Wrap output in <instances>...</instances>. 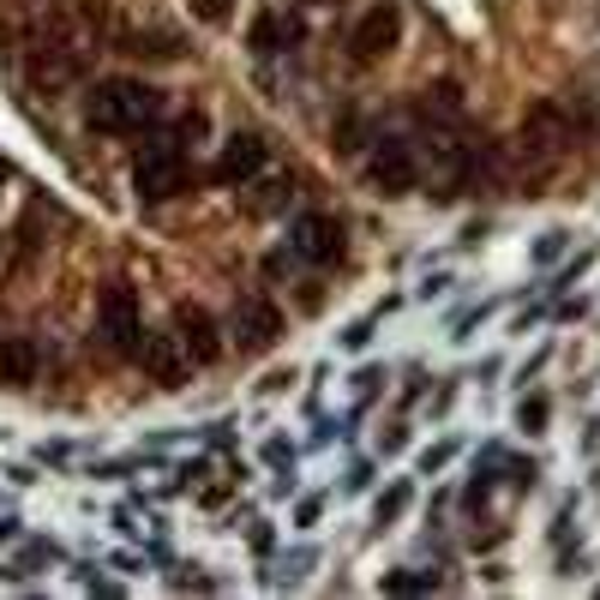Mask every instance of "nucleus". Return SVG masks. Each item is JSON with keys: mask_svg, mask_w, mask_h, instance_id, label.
<instances>
[{"mask_svg": "<svg viewBox=\"0 0 600 600\" xmlns=\"http://www.w3.org/2000/svg\"><path fill=\"white\" fill-rule=\"evenodd\" d=\"M163 114V91L144 79H102L91 96H84V121L91 133H109V139H133Z\"/></svg>", "mask_w": 600, "mask_h": 600, "instance_id": "obj_1", "label": "nucleus"}, {"mask_svg": "<svg viewBox=\"0 0 600 600\" xmlns=\"http://www.w3.org/2000/svg\"><path fill=\"white\" fill-rule=\"evenodd\" d=\"M186 181H193V169H186V151L174 144V133H156V144H144L139 163H133L139 199L163 204V199H174V193H186Z\"/></svg>", "mask_w": 600, "mask_h": 600, "instance_id": "obj_2", "label": "nucleus"}, {"mask_svg": "<svg viewBox=\"0 0 600 600\" xmlns=\"http://www.w3.org/2000/svg\"><path fill=\"white\" fill-rule=\"evenodd\" d=\"M397 42H403V12H397V0H378V7L360 12L355 31H348V54H355L360 67H373V61H385Z\"/></svg>", "mask_w": 600, "mask_h": 600, "instance_id": "obj_3", "label": "nucleus"}, {"mask_svg": "<svg viewBox=\"0 0 600 600\" xmlns=\"http://www.w3.org/2000/svg\"><path fill=\"white\" fill-rule=\"evenodd\" d=\"M570 121H565V109H552V102H535L529 114H522V151L535 156V163H552V156H565L570 151Z\"/></svg>", "mask_w": 600, "mask_h": 600, "instance_id": "obj_4", "label": "nucleus"}, {"mask_svg": "<svg viewBox=\"0 0 600 600\" xmlns=\"http://www.w3.org/2000/svg\"><path fill=\"white\" fill-rule=\"evenodd\" d=\"M288 246L306 258V265H336L343 258V223L330 211H306L295 228H288Z\"/></svg>", "mask_w": 600, "mask_h": 600, "instance_id": "obj_5", "label": "nucleus"}, {"mask_svg": "<svg viewBox=\"0 0 600 600\" xmlns=\"http://www.w3.org/2000/svg\"><path fill=\"white\" fill-rule=\"evenodd\" d=\"M96 313H102V343L139 348V295H133V283H102Z\"/></svg>", "mask_w": 600, "mask_h": 600, "instance_id": "obj_6", "label": "nucleus"}, {"mask_svg": "<svg viewBox=\"0 0 600 600\" xmlns=\"http://www.w3.org/2000/svg\"><path fill=\"white\" fill-rule=\"evenodd\" d=\"M367 181H373V193H385V199H403V193H415V181H420V169H415V151H408L403 139H385L373 151V169H367Z\"/></svg>", "mask_w": 600, "mask_h": 600, "instance_id": "obj_7", "label": "nucleus"}, {"mask_svg": "<svg viewBox=\"0 0 600 600\" xmlns=\"http://www.w3.org/2000/svg\"><path fill=\"white\" fill-rule=\"evenodd\" d=\"M276 336H283V313H276L271 301L246 295L241 306H234V343H241V355H265Z\"/></svg>", "mask_w": 600, "mask_h": 600, "instance_id": "obj_8", "label": "nucleus"}, {"mask_svg": "<svg viewBox=\"0 0 600 600\" xmlns=\"http://www.w3.org/2000/svg\"><path fill=\"white\" fill-rule=\"evenodd\" d=\"M174 336H181L186 360H199V367H211V360L223 355V336H216V318L204 313V306H193V301H181V306H174Z\"/></svg>", "mask_w": 600, "mask_h": 600, "instance_id": "obj_9", "label": "nucleus"}, {"mask_svg": "<svg viewBox=\"0 0 600 600\" xmlns=\"http://www.w3.org/2000/svg\"><path fill=\"white\" fill-rule=\"evenodd\" d=\"M139 360H144V373L156 378L163 390L174 385H186V348H181V336H139Z\"/></svg>", "mask_w": 600, "mask_h": 600, "instance_id": "obj_10", "label": "nucleus"}, {"mask_svg": "<svg viewBox=\"0 0 600 600\" xmlns=\"http://www.w3.org/2000/svg\"><path fill=\"white\" fill-rule=\"evenodd\" d=\"M265 169V139L258 133H234L216 156V186H246L253 174Z\"/></svg>", "mask_w": 600, "mask_h": 600, "instance_id": "obj_11", "label": "nucleus"}, {"mask_svg": "<svg viewBox=\"0 0 600 600\" xmlns=\"http://www.w3.org/2000/svg\"><path fill=\"white\" fill-rule=\"evenodd\" d=\"M306 24L295 19V12H258L253 31H246V42H253V54H283V49H301Z\"/></svg>", "mask_w": 600, "mask_h": 600, "instance_id": "obj_12", "label": "nucleus"}, {"mask_svg": "<svg viewBox=\"0 0 600 600\" xmlns=\"http://www.w3.org/2000/svg\"><path fill=\"white\" fill-rule=\"evenodd\" d=\"M37 378V343H24V336H7L0 343V385L7 390H24Z\"/></svg>", "mask_w": 600, "mask_h": 600, "instance_id": "obj_13", "label": "nucleus"}, {"mask_svg": "<svg viewBox=\"0 0 600 600\" xmlns=\"http://www.w3.org/2000/svg\"><path fill=\"white\" fill-rule=\"evenodd\" d=\"M121 49L139 54V61H144V54H151V61H181L186 42L174 37V31H121Z\"/></svg>", "mask_w": 600, "mask_h": 600, "instance_id": "obj_14", "label": "nucleus"}, {"mask_svg": "<svg viewBox=\"0 0 600 600\" xmlns=\"http://www.w3.org/2000/svg\"><path fill=\"white\" fill-rule=\"evenodd\" d=\"M420 114H427V121H462V91L450 79L427 84V91H420Z\"/></svg>", "mask_w": 600, "mask_h": 600, "instance_id": "obj_15", "label": "nucleus"}, {"mask_svg": "<svg viewBox=\"0 0 600 600\" xmlns=\"http://www.w3.org/2000/svg\"><path fill=\"white\" fill-rule=\"evenodd\" d=\"M258 186H265V193H253V199H246V211H253V216H271L276 204L288 199V181H258Z\"/></svg>", "mask_w": 600, "mask_h": 600, "instance_id": "obj_16", "label": "nucleus"}, {"mask_svg": "<svg viewBox=\"0 0 600 600\" xmlns=\"http://www.w3.org/2000/svg\"><path fill=\"white\" fill-rule=\"evenodd\" d=\"M228 12H234V0H193L199 24H228Z\"/></svg>", "mask_w": 600, "mask_h": 600, "instance_id": "obj_17", "label": "nucleus"}, {"mask_svg": "<svg viewBox=\"0 0 600 600\" xmlns=\"http://www.w3.org/2000/svg\"><path fill=\"white\" fill-rule=\"evenodd\" d=\"M199 139H204V114L193 109V114H181V126H174V144L186 151V144H199Z\"/></svg>", "mask_w": 600, "mask_h": 600, "instance_id": "obj_18", "label": "nucleus"}, {"mask_svg": "<svg viewBox=\"0 0 600 600\" xmlns=\"http://www.w3.org/2000/svg\"><path fill=\"white\" fill-rule=\"evenodd\" d=\"M517 420H522L529 433H540V427H547V397H529V403L517 408Z\"/></svg>", "mask_w": 600, "mask_h": 600, "instance_id": "obj_19", "label": "nucleus"}, {"mask_svg": "<svg viewBox=\"0 0 600 600\" xmlns=\"http://www.w3.org/2000/svg\"><path fill=\"white\" fill-rule=\"evenodd\" d=\"M403 505H408V487H390L385 499H378V522H385V517H397Z\"/></svg>", "mask_w": 600, "mask_h": 600, "instance_id": "obj_20", "label": "nucleus"}, {"mask_svg": "<svg viewBox=\"0 0 600 600\" xmlns=\"http://www.w3.org/2000/svg\"><path fill=\"white\" fill-rule=\"evenodd\" d=\"M325 7H343V0H325Z\"/></svg>", "mask_w": 600, "mask_h": 600, "instance_id": "obj_21", "label": "nucleus"}]
</instances>
